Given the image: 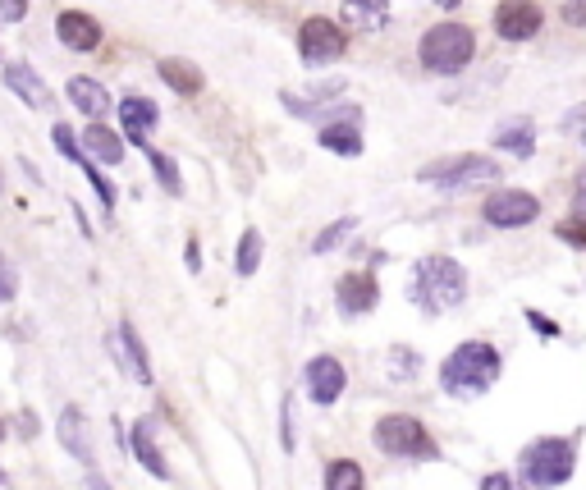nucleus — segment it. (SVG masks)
<instances>
[{
	"label": "nucleus",
	"mask_w": 586,
	"mask_h": 490,
	"mask_svg": "<svg viewBox=\"0 0 586 490\" xmlns=\"http://www.w3.org/2000/svg\"><path fill=\"white\" fill-rule=\"evenodd\" d=\"M500 371H504V362H500V353H495V344L467 339V344H458V349L440 362V385H445L454 399H477V394H486L490 385L500 381Z\"/></svg>",
	"instance_id": "f257e3e1"
},
{
	"label": "nucleus",
	"mask_w": 586,
	"mask_h": 490,
	"mask_svg": "<svg viewBox=\"0 0 586 490\" xmlns=\"http://www.w3.org/2000/svg\"><path fill=\"white\" fill-rule=\"evenodd\" d=\"M417 55H422V65L431 69V74H458V69H467L472 55H477V33H472L467 23H435L431 33L422 37Z\"/></svg>",
	"instance_id": "f03ea898"
},
{
	"label": "nucleus",
	"mask_w": 586,
	"mask_h": 490,
	"mask_svg": "<svg viewBox=\"0 0 586 490\" xmlns=\"http://www.w3.org/2000/svg\"><path fill=\"white\" fill-rule=\"evenodd\" d=\"M522 481L532 486H564L577 468V445L564 436H545V440H532L522 449Z\"/></svg>",
	"instance_id": "7ed1b4c3"
},
{
	"label": "nucleus",
	"mask_w": 586,
	"mask_h": 490,
	"mask_svg": "<svg viewBox=\"0 0 586 490\" xmlns=\"http://www.w3.org/2000/svg\"><path fill=\"white\" fill-rule=\"evenodd\" d=\"M417 298L426 312L458 307L467 298V271L454 257H426V262H417Z\"/></svg>",
	"instance_id": "20e7f679"
},
{
	"label": "nucleus",
	"mask_w": 586,
	"mask_h": 490,
	"mask_svg": "<svg viewBox=\"0 0 586 490\" xmlns=\"http://www.w3.org/2000/svg\"><path fill=\"white\" fill-rule=\"evenodd\" d=\"M371 440H376L380 454H390V458H435L440 454L431 431L408 413H385L376 422V431H371Z\"/></svg>",
	"instance_id": "39448f33"
},
{
	"label": "nucleus",
	"mask_w": 586,
	"mask_h": 490,
	"mask_svg": "<svg viewBox=\"0 0 586 490\" xmlns=\"http://www.w3.org/2000/svg\"><path fill=\"white\" fill-rule=\"evenodd\" d=\"M417 179H422V184H440V188L490 184V179H500V161H490V156H449V161L422 165Z\"/></svg>",
	"instance_id": "423d86ee"
},
{
	"label": "nucleus",
	"mask_w": 586,
	"mask_h": 490,
	"mask_svg": "<svg viewBox=\"0 0 586 490\" xmlns=\"http://www.w3.org/2000/svg\"><path fill=\"white\" fill-rule=\"evenodd\" d=\"M481 216H486V225H495V229H522V225H532V220L541 216V202H536L527 188H495V193L486 197Z\"/></svg>",
	"instance_id": "0eeeda50"
},
{
	"label": "nucleus",
	"mask_w": 586,
	"mask_h": 490,
	"mask_svg": "<svg viewBox=\"0 0 586 490\" xmlns=\"http://www.w3.org/2000/svg\"><path fill=\"white\" fill-rule=\"evenodd\" d=\"M298 51H303L307 65H330V60H339V55L348 51V42H344V33H339V23L312 14V19H303V28H298Z\"/></svg>",
	"instance_id": "6e6552de"
},
{
	"label": "nucleus",
	"mask_w": 586,
	"mask_h": 490,
	"mask_svg": "<svg viewBox=\"0 0 586 490\" xmlns=\"http://www.w3.org/2000/svg\"><path fill=\"white\" fill-rule=\"evenodd\" d=\"M541 5L536 0H504L500 10H495V33L504 37V42H527V37L541 33Z\"/></svg>",
	"instance_id": "1a4fd4ad"
},
{
	"label": "nucleus",
	"mask_w": 586,
	"mask_h": 490,
	"mask_svg": "<svg viewBox=\"0 0 586 490\" xmlns=\"http://www.w3.org/2000/svg\"><path fill=\"white\" fill-rule=\"evenodd\" d=\"M348 385V371L339 358H330V353H321V358L307 362V394H312L321 408H330V403H339V394H344Z\"/></svg>",
	"instance_id": "9d476101"
},
{
	"label": "nucleus",
	"mask_w": 586,
	"mask_h": 490,
	"mask_svg": "<svg viewBox=\"0 0 586 490\" xmlns=\"http://www.w3.org/2000/svg\"><path fill=\"white\" fill-rule=\"evenodd\" d=\"M335 298H339V312H344V316H362V312H371V307H376L380 284L371 280L367 271H348V275H339Z\"/></svg>",
	"instance_id": "9b49d317"
},
{
	"label": "nucleus",
	"mask_w": 586,
	"mask_h": 490,
	"mask_svg": "<svg viewBox=\"0 0 586 490\" xmlns=\"http://www.w3.org/2000/svg\"><path fill=\"white\" fill-rule=\"evenodd\" d=\"M55 33H60V42H65L69 51H97L101 46V23L83 10L60 14V19H55Z\"/></svg>",
	"instance_id": "f8f14e48"
},
{
	"label": "nucleus",
	"mask_w": 586,
	"mask_h": 490,
	"mask_svg": "<svg viewBox=\"0 0 586 490\" xmlns=\"http://www.w3.org/2000/svg\"><path fill=\"white\" fill-rule=\"evenodd\" d=\"M120 124H124V133H129V142L147 147V133L161 124V110H156L152 97H124L120 101Z\"/></svg>",
	"instance_id": "ddd939ff"
},
{
	"label": "nucleus",
	"mask_w": 586,
	"mask_h": 490,
	"mask_svg": "<svg viewBox=\"0 0 586 490\" xmlns=\"http://www.w3.org/2000/svg\"><path fill=\"white\" fill-rule=\"evenodd\" d=\"M55 436L65 440V449L78 458V463H87V468L97 463V449H92V431H87V417L78 413V408H65V413H60V422H55Z\"/></svg>",
	"instance_id": "4468645a"
},
{
	"label": "nucleus",
	"mask_w": 586,
	"mask_h": 490,
	"mask_svg": "<svg viewBox=\"0 0 586 490\" xmlns=\"http://www.w3.org/2000/svg\"><path fill=\"white\" fill-rule=\"evenodd\" d=\"M110 344H115V358H120V367L129 371L133 381H152V362H147V349H142V339H138V330L129 326V321H124L120 330H115V339H110Z\"/></svg>",
	"instance_id": "2eb2a0df"
},
{
	"label": "nucleus",
	"mask_w": 586,
	"mask_h": 490,
	"mask_svg": "<svg viewBox=\"0 0 586 490\" xmlns=\"http://www.w3.org/2000/svg\"><path fill=\"white\" fill-rule=\"evenodd\" d=\"M78 147H83V156L92 152V161H101V165H120V161H124V142H120V133H110L101 120L87 124L83 138H78Z\"/></svg>",
	"instance_id": "dca6fc26"
},
{
	"label": "nucleus",
	"mask_w": 586,
	"mask_h": 490,
	"mask_svg": "<svg viewBox=\"0 0 586 490\" xmlns=\"http://www.w3.org/2000/svg\"><path fill=\"white\" fill-rule=\"evenodd\" d=\"M156 74L170 83L179 97H197V92L207 88V78H202V69L193 65V60H179V55H165L161 65H156Z\"/></svg>",
	"instance_id": "f3484780"
},
{
	"label": "nucleus",
	"mask_w": 586,
	"mask_h": 490,
	"mask_svg": "<svg viewBox=\"0 0 586 490\" xmlns=\"http://www.w3.org/2000/svg\"><path fill=\"white\" fill-rule=\"evenodd\" d=\"M129 449H133V458H138L142 468L152 472V477H161V481H170V463H165V454L156 449V440H152V426L147 422H138L129 431Z\"/></svg>",
	"instance_id": "a211bd4d"
},
{
	"label": "nucleus",
	"mask_w": 586,
	"mask_h": 490,
	"mask_svg": "<svg viewBox=\"0 0 586 490\" xmlns=\"http://www.w3.org/2000/svg\"><path fill=\"white\" fill-rule=\"evenodd\" d=\"M69 101H74L83 115H92V120H101V115H110V92L101 88L97 78H69Z\"/></svg>",
	"instance_id": "6ab92c4d"
},
{
	"label": "nucleus",
	"mask_w": 586,
	"mask_h": 490,
	"mask_svg": "<svg viewBox=\"0 0 586 490\" xmlns=\"http://www.w3.org/2000/svg\"><path fill=\"white\" fill-rule=\"evenodd\" d=\"M5 88L10 92H19L23 101H28V106H46V101H51V92H46V83L42 78H37V69L33 65H10L5 69Z\"/></svg>",
	"instance_id": "aec40b11"
},
{
	"label": "nucleus",
	"mask_w": 586,
	"mask_h": 490,
	"mask_svg": "<svg viewBox=\"0 0 586 490\" xmlns=\"http://www.w3.org/2000/svg\"><path fill=\"white\" fill-rule=\"evenodd\" d=\"M321 147H330V152H339V156H358L362 152L358 120H330L326 129H321Z\"/></svg>",
	"instance_id": "412c9836"
},
{
	"label": "nucleus",
	"mask_w": 586,
	"mask_h": 490,
	"mask_svg": "<svg viewBox=\"0 0 586 490\" xmlns=\"http://www.w3.org/2000/svg\"><path fill=\"white\" fill-rule=\"evenodd\" d=\"M344 19L358 28H385L390 23V0H344Z\"/></svg>",
	"instance_id": "4be33fe9"
},
{
	"label": "nucleus",
	"mask_w": 586,
	"mask_h": 490,
	"mask_svg": "<svg viewBox=\"0 0 586 490\" xmlns=\"http://www.w3.org/2000/svg\"><path fill=\"white\" fill-rule=\"evenodd\" d=\"M495 147L500 152H513V156H532L536 152V133H532V120H513L495 133Z\"/></svg>",
	"instance_id": "5701e85b"
},
{
	"label": "nucleus",
	"mask_w": 586,
	"mask_h": 490,
	"mask_svg": "<svg viewBox=\"0 0 586 490\" xmlns=\"http://www.w3.org/2000/svg\"><path fill=\"white\" fill-rule=\"evenodd\" d=\"M326 490H367L362 468L353 463V458H335V463L326 468Z\"/></svg>",
	"instance_id": "b1692460"
},
{
	"label": "nucleus",
	"mask_w": 586,
	"mask_h": 490,
	"mask_svg": "<svg viewBox=\"0 0 586 490\" xmlns=\"http://www.w3.org/2000/svg\"><path fill=\"white\" fill-rule=\"evenodd\" d=\"M142 152H147V161H152V170H156V179H161V188L165 193H184V179H179V165L170 161V156L165 152H156V147H142Z\"/></svg>",
	"instance_id": "393cba45"
},
{
	"label": "nucleus",
	"mask_w": 586,
	"mask_h": 490,
	"mask_svg": "<svg viewBox=\"0 0 586 490\" xmlns=\"http://www.w3.org/2000/svg\"><path fill=\"white\" fill-rule=\"evenodd\" d=\"M257 266H261V234L257 229H248L239 239V257H234V271L239 275H257Z\"/></svg>",
	"instance_id": "a878e982"
},
{
	"label": "nucleus",
	"mask_w": 586,
	"mask_h": 490,
	"mask_svg": "<svg viewBox=\"0 0 586 490\" xmlns=\"http://www.w3.org/2000/svg\"><path fill=\"white\" fill-rule=\"evenodd\" d=\"M353 225H358V220L344 216V220H335L330 229H321V234L312 239V252H330V248H339V243H344L348 234H353Z\"/></svg>",
	"instance_id": "bb28decb"
},
{
	"label": "nucleus",
	"mask_w": 586,
	"mask_h": 490,
	"mask_svg": "<svg viewBox=\"0 0 586 490\" xmlns=\"http://www.w3.org/2000/svg\"><path fill=\"white\" fill-rule=\"evenodd\" d=\"M51 138H55V147H60V156H65V161H87L83 156V147H78V138H74V129H69V124H55L51 129Z\"/></svg>",
	"instance_id": "cd10ccee"
},
{
	"label": "nucleus",
	"mask_w": 586,
	"mask_h": 490,
	"mask_svg": "<svg viewBox=\"0 0 586 490\" xmlns=\"http://www.w3.org/2000/svg\"><path fill=\"white\" fill-rule=\"evenodd\" d=\"M14 294H19V271L10 266V257L0 252V307L14 303Z\"/></svg>",
	"instance_id": "c85d7f7f"
},
{
	"label": "nucleus",
	"mask_w": 586,
	"mask_h": 490,
	"mask_svg": "<svg viewBox=\"0 0 586 490\" xmlns=\"http://www.w3.org/2000/svg\"><path fill=\"white\" fill-rule=\"evenodd\" d=\"M78 165H83L87 184L97 188V197H101V202H106V207H115V184H110V179H101V170H97V165H92V161H78Z\"/></svg>",
	"instance_id": "c756f323"
},
{
	"label": "nucleus",
	"mask_w": 586,
	"mask_h": 490,
	"mask_svg": "<svg viewBox=\"0 0 586 490\" xmlns=\"http://www.w3.org/2000/svg\"><path fill=\"white\" fill-rule=\"evenodd\" d=\"M559 239L573 243V248H586V220H564V225H559Z\"/></svg>",
	"instance_id": "7c9ffc66"
},
{
	"label": "nucleus",
	"mask_w": 586,
	"mask_h": 490,
	"mask_svg": "<svg viewBox=\"0 0 586 490\" xmlns=\"http://www.w3.org/2000/svg\"><path fill=\"white\" fill-rule=\"evenodd\" d=\"M280 445L293 454V399H284V408H280Z\"/></svg>",
	"instance_id": "2f4dec72"
},
{
	"label": "nucleus",
	"mask_w": 586,
	"mask_h": 490,
	"mask_svg": "<svg viewBox=\"0 0 586 490\" xmlns=\"http://www.w3.org/2000/svg\"><path fill=\"white\" fill-rule=\"evenodd\" d=\"M481 490H522V486L509 477V472H490V477L481 481Z\"/></svg>",
	"instance_id": "473e14b6"
},
{
	"label": "nucleus",
	"mask_w": 586,
	"mask_h": 490,
	"mask_svg": "<svg viewBox=\"0 0 586 490\" xmlns=\"http://www.w3.org/2000/svg\"><path fill=\"white\" fill-rule=\"evenodd\" d=\"M23 14H28V0H0V19H10V23H19Z\"/></svg>",
	"instance_id": "72a5a7b5"
},
{
	"label": "nucleus",
	"mask_w": 586,
	"mask_h": 490,
	"mask_svg": "<svg viewBox=\"0 0 586 490\" xmlns=\"http://www.w3.org/2000/svg\"><path fill=\"white\" fill-rule=\"evenodd\" d=\"M564 19L573 23V28H582V23H586V0H568V5H564Z\"/></svg>",
	"instance_id": "f704fd0d"
},
{
	"label": "nucleus",
	"mask_w": 586,
	"mask_h": 490,
	"mask_svg": "<svg viewBox=\"0 0 586 490\" xmlns=\"http://www.w3.org/2000/svg\"><path fill=\"white\" fill-rule=\"evenodd\" d=\"M527 321H532V326H536V330H541V335H545V339H554V335H559V326H554V321H545V316H541V312H527Z\"/></svg>",
	"instance_id": "c9c22d12"
},
{
	"label": "nucleus",
	"mask_w": 586,
	"mask_h": 490,
	"mask_svg": "<svg viewBox=\"0 0 586 490\" xmlns=\"http://www.w3.org/2000/svg\"><path fill=\"white\" fill-rule=\"evenodd\" d=\"M83 490H110V481H106V477H101V472H87Z\"/></svg>",
	"instance_id": "e433bc0d"
},
{
	"label": "nucleus",
	"mask_w": 586,
	"mask_h": 490,
	"mask_svg": "<svg viewBox=\"0 0 586 490\" xmlns=\"http://www.w3.org/2000/svg\"><path fill=\"white\" fill-rule=\"evenodd\" d=\"M19 426H23V436H37V417H33V413H23Z\"/></svg>",
	"instance_id": "4c0bfd02"
},
{
	"label": "nucleus",
	"mask_w": 586,
	"mask_h": 490,
	"mask_svg": "<svg viewBox=\"0 0 586 490\" xmlns=\"http://www.w3.org/2000/svg\"><path fill=\"white\" fill-rule=\"evenodd\" d=\"M573 211H577V220H586V188L573 197Z\"/></svg>",
	"instance_id": "58836bf2"
},
{
	"label": "nucleus",
	"mask_w": 586,
	"mask_h": 490,
	"mask_svg": "<svg viewBox=\"0 0 586 490\" xmlns=\"http://www.w3.org/2000/svg\"><path fill=\"white\" fill-rule=\"evenodd\" d=\"M0 490H14V481H10V472L0 468Z\"/></svg>",
	"instance_id": "ea45409f"
},
{
	"label": "nucleus",
	"mask_w": 586,
	"mask_h": 490,
	"mask_svg": "<svg viewBox=\"0 0 586 490\" xmlns=\"http://www.w3.org/2000/svg\"><path fill=\"white\" fill-rule=\"evenodd\" d=\"M0 440H5V417H0Z\"/></svg>",
	"instance_id": "a19ab883"
},
{
	"label": "nucleus",
	"mask_w": 586,
	"mask_h": 490,
	"mask_svg": "<svg viewBox=\"0 0 586 490\" xmlns=\"http://www.w3.org/2000/svg\"><path fill=\"white\" fill-rule=\"evenodd\" d=\"M440 5H449V10H454V5H458V0H440Z\"/></svg>",
	"instance_id": "79ce46f5"
}]
</instances>
